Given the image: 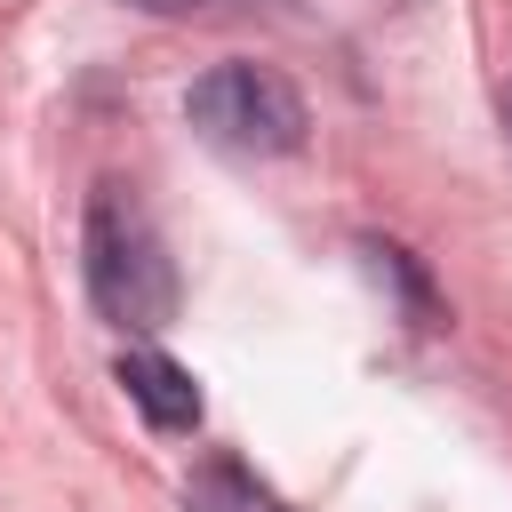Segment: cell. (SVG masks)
<instances>
[{"label":"cell","mask_w":512,"mask_h":512,"mask_svg":"<svg viewBox=\"0 0 512 512\" xmlns=\"http://www.w3.org/2000/svg\"><path fill=\"white\" fill-rule=\"evenodd\" d=\"M80 272H88V304L128 328L152 336L176 320V264L152 232V216L136 208L128 184H96L88 192V232H80Z\"/></svg>","instance_id":"cell-1"},{"label":"cell","mask_w":512,"mask_h":512,"mask_svg":"<svg viewBox=\"0 0 512 512\" xmlns=\"http://www.w3.org/2000/svg\"><path fill=\"white\" fill-rule=\"evenodd\" d=\"M184 120H192L208 144L248 152V160L296 152L304 128H312L304 96H296L280 72H264V64H216V72H200L192 96H184Z\"/></svg>","instance_id":"cell-2"},{"label":"cell","mask_w":512,"mask_h":512,"mask_svg":"<svg viewBox=\"0 0 512 512\" xmlns=\"http://www.w3.org/2000/svg\"><path fill=\"white\" fill-rule=\"evenodd\" d=\"M112 376H120V392L144 408L152 432H192V424H200V384H192L168 352H120Z\"/></svg>","instance_id":"cell-3"},{"label":"cell","mask_w":512,"mask_h":512,"mask_svg":"<svg viewBox=\"0 0 512 512\" xmlns=\"http://www.w3.org/2000/svg\"><path fill=\"white\" fill-rule=\"evenodd\" d=\"M184 512H272V504H264V488H256L232 456H216V464H200V472L184 480Z\"/></svg>","instance_id":"cell-4"},{"label":"cell","mask_w":512,"mask_h":512,"mask_svg":"<svg viewBox=\"0 0 512 512\" xmlns=\"http://www.w3.org/2000/svg\"><path fill=\"white\" fill-rule=\"evenodd\" d=\"M504 144H512V88H504Z\"/></svg>","instance_id":"cell-5"}]
</instances>
